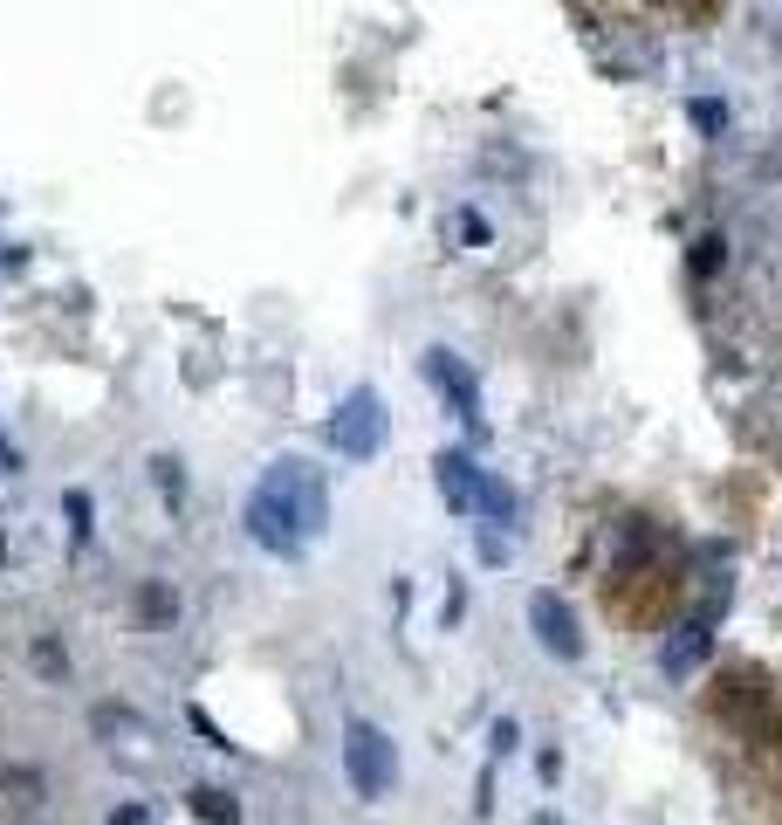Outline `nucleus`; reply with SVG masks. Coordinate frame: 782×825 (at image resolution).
Listing matches in <instances>:
<instances>
[{"mask_svg":"<svg viewBox=\"0 0 782 825\" xmlns=\"http://www.w3.org/2000/svg\"><path fill=\"white\" fill-rule=\"evenodd\" d=\"M14 468H21V454H14L8 441H0V475H14Z\"/></svg>","mask_w":782,"mask_h":825,"instance_id":"a211bd4d","label":"nucleus"},{"mask_svg":"<svg viewBox=\"0 0 782 825\" xmlns=\"http://www.w3.org/2000/svg\"><path fill=\"white\" fill-rule=\"evenodd\" d=\"M344 770H350V792L357 798H385L398 784V750L378 723H350L344 729Z\"/></svg>","mask_w":782,"mask_h":825,"instance_id":"f03ea898","label":"nucleus"},{"mask_svg":"<svg viewBox=\"0 0 782 825\" xmlns=\"http://www.w3.org/2000/svg\"><path fill=\"white\" fill-rule=\"evenodd\" d=\"M0 564H8V537H0Z\"/></svg>","mask_w":782,"mask_h":825,"instance_id":"412c9836","label":"nucleus"},{"mask_svg":"<svg viewBox=\"0 0 782 825\" xmlns=\"http://www.w3.org/2000/svg\"><path fill=\"white\" fill-rule=\"evenodd\" d=\"M192 812H199L206 825H240V805H234L227 792H214V784H199V792H192Z\"/></svg>","mask_w":782,"mask_h":825,"instance_id":"9d476101","label":"nucleus"},{"mask_svg":"<svg viewBox=\"0 0 782 825\" xmlns=\"http://www.w3.org/2000/svg\"><path fill=\"white\" fill-rule=\"evenodd\" d=\"M62 517H69V530H76V543H82V537H90V495L69 489V495H62Z\"/></svg>","mask_w":782,"mask_h":825,"instance_id":"f8f14e48","label":"nucleus"},{"mask_svg":"<svg viewBox=\"0 0 782 825\" xmlns=\"http://www.w3.org/2000/svg\"><path fill=\"white\" fill-rule=\"evenodd\" d=\"M617 8L639 21H659V28H700L721 14V0H617Z\"/></svg>","mask_w":782,"mask_h":825,"instance_id":"0eeeda50","label":"nucleus"},{"mask_svg":"<svg viewBox=\"0 0 782 825\" xmlns=\"http://www.w3.org/2000/svg\"><path fill=\"white\" fill-rule=\"evenodd\" d=\"M528 825H563V818H556V812H535V818H528Z\"/></svg>","mask_w":782,"mask_h":825,"instance_id":"aec40b11","label":"nucleus"},{"mask_svg":"<svg viewBox=\"0 0 782 825\" xmlns=\"http://www.w3.org/2000/svg\"><path fill=\"white\" fill-rule=\"evenodd\" d=\"M323 523H329V489L309 461H275L261 489L247 495V537L275 558H296L309 537H323Z\"/></svg>","mask_w":782,"mask_h":825,"instance_id":"f257e3e1","label":"nucleus"},{"mask_svg":"<svg viewBox=\"0 0 782 825\" xmlns=\"http://www.w3.org/2000/svg\"><path fill=\"white\" fill-rule=\"evenodd\" d=\"M686 117H693L700 131H721V125H727V110H721V104H700V97L686 104Z\"/></svg>","mask_w":782,"mask_h":825,"instance_id":"ddd939ff","label":"nucleus"},{"mask_svg":"<svg viewBox=\"0 0 782 825\" xmlns=\"http://www.w3.org/2000/svg\"><path fill=\"white\" fill-rule=\"evenodd\" d=\"M145 612H151V619H172V592H165V585H151V592H145Z\"/></svg>","mask_w":782,"mask_h":825,"instance_id":"dca6fc26","label":"nucleus"},{"mask_svg":"<svg viewBox=\"0 0 782 825\" xmlns=\"http://www.w3.org/2000/svg\"><path fill=\"white\" fill-rule=\"evenodd\" d=\"M329 441H337V454H350V461H370L385 448V400L370 385H357L350 400L337 406V420H329Z\"/></svg>","mask_w":782,"mask_h":825,"instance_id":"7ed1b4c3","label":"nucleus"},{"mask_svg":"<svg viewBox=\"0 0 782 825\" xmlns=\"http://www.w3.org/2000/svg\"><path fill=\"white\" fill-rule=\"evenodd\" d=\"M433 475H439V495H446V509H461V517H474V502H481V468H474L461 448H446V454L433 461Z\"/></svg>","mask_w":782,"mask_h":825,"instance_id":"423d86ee","label":"nucleus"},{"mask_svg":"<svg viewBox=\"0 0 782 825\" xmlns=\"http://www.w3.org/2000/svg\"><path fill=\"white\" fill-rule=\"evenodd\" d=\"M110 825H145V812H138V805H131V812H117V818H110Z\"/></svg>","mask_w":782,"mask_h":825,"instance_id":"6ab92c4d","label":"nucleus"},{"mask_svg":"<svg viewBox=\"0 0 782 825\" xmlns=\"http://www.w3.org/2000/svg\"><path fill=\"white\" fill-rule=\"evenodd\" d=\"M487 234H494V227H487V220H481V214L467 207V214H461V242H474V248H487Z\"/></svg>","mask_w":782,"mask_h":825,"instance_id":"4468645a","label":"nucleus"},{"mask_svg":"<svg viewBox=\"0 0 782 825\" xmlns=\"http://www.w3.org/2000/svg\"><path fill=\"white\" fill-rule=\"evenodd\" d=\"M474 517H487V523H515V489L494 482L487 468H481V502H474Z\"/></svg>","mask_w":782,"mask_h":825,"instance_id":"1a4fd4ad","label":"nucleus"},{"mask_svg":"<svg viewBox=\"0 0 782 825\" xmlns=\"http://www.w3.org/2000/svg\"><path fill=\"white\" fill-rule=\"evenodd\" d=\"M707 654H714V626H707V619H686L680 634L666 640V654H659V667H666L673 681H686V675H693V667L707 660Z\"/></svg>","mask_w":782,"mask_h":825,"instance_id":"6e6552de","label":"nucleus"},{"mask_svg":"<svg viewBox=\"0 0 782 825\" xmlns=\"http://www.w3.org/2000/svg\"><path fill=\"white\" fill-rule=\"evenodd\" d=\"M426 379L439 385V400L467 420V434H487V426H481V385H474V372L453 359V351H426Z\"/></svg>","mask_w":782,"mask_h":825,"instance_id":"39448f33","label":"nucleus"},{"mask_svg":"<svg viewBox=\"0 0 782 825\" xmlns=\"http://www.w3.org/2000/svg\"><path fill=\"white\" fill-rule=\"evenodd\" d=\"M721 262H727V234H700V242L686 248V268L693 275H721Z\"/></svg>","mask_w":782,"mask_h":825,"instance_id":"9b49d317","label":"nucleus"},{"mask_svg":"<svg viewBox=\"0 0 782 825\" xmlns=\"http://www.w3.org/2000/svg\"><path fill=\"white\" fill-rule=\"evenodd\" d=\"M34 660L49 667V675H62V647H56V640H41V647H34Z\"/></svg>","mask_w":782,"mask_h":825,"instance_id":"f3484780","label":"nucleus"},{"mask_svg":"<svg viewBox=\"0 0 782 825\" xmlns=\"http://www.w3.org/2000/svg\"><path fill=\"white\" fill-rule=\"evenodd\" d=\"M528 626L556 660H584V626H576V612L563 606V592H535L528 599Z\"/></svg>","mask_w":782,"mask_h":825,"instance_id":"20e7f679","label":"nucleus"},{"mask_svg":"<svg viewBox=\"0 0 782 825\" xmlns=\"http://www.w3.org/2000/svg\"><path fill=\"white\" fill-rule=\"evenodd\" d=\"M515 743H522V729H515V723L502 716V723H494V757H508V750H515Z\"/></svg>","mask_w":782,"mask_h":825,"instance_id":"2eb2a0df","label":"nucleus"}]
</instances>
